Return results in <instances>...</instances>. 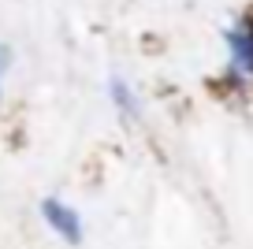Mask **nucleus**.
<instances>
[{
  "label": "nucleus",
  "mask_w": 253,
  "mask_h": 249,
  "mask_svg": "<svg viewBox=\"0 0 253 249\" xmlns=\"http://www.w3.org/2000/svg\"><path fill=\"white\" fill-rule=\"evenodd\" d=\"M108 93H112V104H116L123 116H138V101H134V93H130V86H126L123 78H112Z\"/></svg>",
  "instance_id": "3"
},
{
  "label": "nucleus",
  "mask_w": 253,
  "mask_h": 249,
  "mask_svg": "<svg viewBox=\"0 0 253 249\" xmlns=\"http://www.w3.org/2000/svg\"><path fill=\"white\" fill-rule=\"evenodd\" d=\"M8 63H11V48H8V45H0V75L8 71Z\"/></svg>",
  "instance_id": "4"
},
{
  "label": "nucleus",
  "mask_w": 253,
  "mask_h": 249,
  "mask_svg": "<svg viewBox=\"0 0 253 249\" xmlns=\"http://www.w3.org/2000/svg\"><path fill=\"white\" fill-rule=\"evenodd\" d=\"M223 41H227V48H231L235 71H242V75L253 78V15H242L235 26H227V30H223Z\"/></svg>",
  "instance_id": "1"
},
{
  "label": "nucleus",
  "mask_w": 253,
  "mask_h": 249,
  "mask_svg": "<svg viewBox=\"0 0 253 249\" xmlns=\"http://www.w3.org/2000/svg\"><path fill=\"white\" fill-rule=\"evenodd\" d=\"M41 216H45V223L52 227L67 246H79L82 242V219H79V212H75L71 205L56 201V197H45V201H41Z\"/></svg>",
  "instance_id": "2"
}]
</instances>
